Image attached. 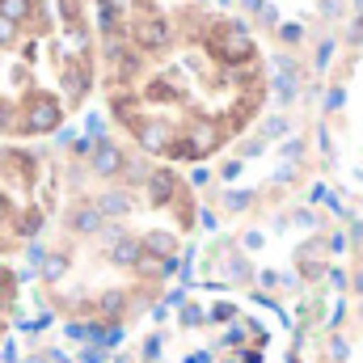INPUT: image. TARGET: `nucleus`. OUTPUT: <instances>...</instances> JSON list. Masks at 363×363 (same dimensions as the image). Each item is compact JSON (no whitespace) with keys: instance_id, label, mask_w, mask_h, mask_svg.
<instances>
[{"instance_id":"nucleus-19","label":"nucleus","mask_w":363,"mask_h":363,"mask_svg":"<svg viewBox=\"0 0 363 363\" xmlns=\"http://www.w3.org/2000/svg\"><path fill=\"white\" fill-rule=\"evenodd\" d=\"M26 363H47V359H43V355H34V359H26Z\"/></svg>"},{"instance_id":"nucleus-9","label":"nucleus","mask_w":363,"mask_h":363,"mask_svg":"<svg viewBox=\"0 0 363 363\" xmlns=\"http://www.w3.org/2000/svg\"><path fill=\"white\" fill-rule=\"evenodd\" d=\"M144 254H152V258H174V254H178V237L165 233V228H152V233L144 237Z\"/></svg>"},{"instance_id":"nucleus-14","label":"nucleus","mask_w":363,"mask_h":363,"mask_svg":"<svg viewBox=\"0 0 363 363\" xmlns=\"http://www.w3.org/2000/svg\"><path fill=\"white\" fill-rule=\"evenodd\" d=\"M97 304H101V313H106V317H118V313H123V304H127V296H123V291H106Z\"/></svg>"},{"instance_id":"nucleus-1","label":"nucleus","mask_w":363,"mask_h":363,"mask_svg":"<svg viewBox=\"0 0 363 363\" xmlns=\"http://www.w3.org/2000/svg\"><path fill=\"white\" fill-rule=\"evenodd\" d=\"M211 51H216V60H224V64H254V38L245 34V26H237V21H220L216 26V34H211Z\"/></svg>"},{"instance_id":"nucleus-18","label":"nucleus","mask_w":363,"mask_h":363,"mask_svg":"<svg viewBox=\"0 0 363 363\" xmlns=\"http://www.w3.org/2000/svg\"><path fill=\"white\" fill-rule=\"evenodd\" d=\"M9 211H13V207H9V199H4V194H0V220H4V216H9Z\"/></svg>"},{"instance_id":"nucleus-11","label":"nucleus","mask_w":363,"mask_h":363,"mask_svg":"<svg viewBox=\"0 0 363 363\" xmlns=\"http://www.w3.org/2000/svg\"><path fill=\"white\" fill-rule=\"evenodd\" d=\"M97 207H101V216H123V211L131 207V194L110 190V194H101V199H97Z\"/></svg>"},{"instance_id":"nucleus-10","label":"nucleus","mask_w":363,"mask_h":363,"mask_svg":"<svg viewBox=\"0 0 363 363\" xmlns=\"http://www.w3.org/2000/svg\"><path fill=\"white\" fill-rule=\"evenodd\" d=\"M101 220H106V216H101V207H97V203H85V207H77V211L68 216V224H72L77 233H85V237L101 228Z\"/></svg>"},{"instance_id":"nucleus-16","label":"nucleus","mask_w":363,"mask_h":363,"mask_svg":"<svg viewBox=\"0 0 363 363\" xmlns=\"http://www.w3.org/2000/svg\"><path fill=\"white\" fill-rule=\"evenodd\" d=\"M17 38V21H9V17H0V47H9Z\"/></svg>"},{"instance_id":"nucleus-5","label":"nucleus","mask_w":363,"mask_h":363,"mask_svg":"<svg viewBox=\"0 0 363 363\" xmlns=\"http://www.w3.org/2000/svg\"><path fill=\"white\" fill-rule=\"evenodd\" d=\"M135 43H140L144 51H165V47H169V21H165V17H144V21L135 26Z\"/></svg>"},{"instance_id":"nucleus-7","label":"nucleus","mask_w":363,"mask_h":363,"mask_svg":"<svg viewBox=\"0 0 363 363\" xmlns=\"http://www.w3.org/2000/svg\"><path fill=\"white\" fill-rule=\"evenodd\" d=\"M140 258H144V241L110 237V262H118V267H140Z\"/></svg>"},{"instance_id":"nucleus-13","label":"nucleus","mask_w":363,"mask_h":363,"mask_svg":"<svg viewBox=\"0 0 363 363\" xmlns=\"http://www.w3.org/2000/svg\"><path fill=\"white\" fill-rule=\"evenodd\" d=\"M43 228V211H21V220H17V237H34Z\"/></svg>"},{"instance_id":"nucleus-4","label":"nucleus","mask_w":363,"mask_h":363,"mask_svg":"<svg viewBox=\"0 0 363 363\" xmlns=\"http://www.w3.org/2000/svg\"><path fill=\"white\" fill-rule=\"evenodd\" d=\"M123 169H127L123 148L110 144V140H97V144H93V174H97V178H114V174H123Z\"/></svg>"},{"instance_id":"nucleus-3","label":"nucleus","mask_w":363,"mask_h":363,"mask_svg":"<svg viewBox=\"0 0 363 363\" xmlns=\"http://www.w3.org/2000/svg\"><path fill=\"white\" fill-rule=\"evenodd\" d=\"M135 140H140L144 152H169V144H174V135H169V127L161 118H140L135 123Z\"/></svg>"},{"instance_id":"nucleus-2","label":"nucleus","mask_w":363,"mask_h":363,"mask_svg":"<svg viewBox=\"0 0 363 363\" xmlns=\"http://www.w3.org/2000/svg\"><path fill=\"white\" fill-rule=\"evenodd\" d=\"M60 118H64V106H60L51 93H34V97L26 101L21 131H30V135H47V131H55V127H60Z\"/></svg>"},{"instance_id":"nucleus-17","label":"nucleus","mask_w":363,"mask_h":363,"mask_svg":"<svg viewBox=\"0 0 363 363\" xmlns=\"http://www.w3.org/2000/svg\"><path fill=\"white\" fill-rule=\"evenodd\" d=\"M101 4H110L114 13H131V4H135V0H101Z\"/></svg>"},{"instance_id":"nucleus-15","label":"nucleus","mask_w":363,"mask_h":363,"mask_svg":"<svg viewBox=\"0 0 363 363\" xmlns=\"http://www.w3.org/2000/svg\"><path fill=\"white\" fill-rule=\"evenodd\" d=\"M64 271H68V258H60V254H55V258H47L43 279H47V283H60V279H64Z\"/></svg>"},{"instance_id":"nucleus-12","label":"nucleus","mask_w":363,"mask_h":363,"mask_svg":"<svg viewBox=\"0 0 363 363\" xmlns=\"http://www.w3.org/2000/svg\"><path fill=\"white\" fill-rule=\"evenodd\" d=\"M30 13H34V0H0V17H9V21H30Z\"/></svg>"},{"instance_id":"nucleus-8","label":"nucleus","mask_w":363,"mask_h":363,"mask_svg":"<svg viewBox=\"0 0 363 363\" xmlns=\"http://www.w3.org/2000/svg\"><path fill=\"white\" fill-rule=\"evenodd\" d=\"M64 89H68V106H77L89 93V72L85 64H64Z\"/></svg>"},{"instance_id":"nucleus-6","label":"nucleus","mask_w":363,"mask_h":363,"mask_svg":"<svg viewBox=\"0 0 363 363\" xmlns=\"http://www.w3.org/2000/svg\"><path fill=\"white\" fill-rule=\"evenodd\" d=\"M174 194H178L174 169H152V174H148V199H152V207H165Z\"/></svg>"}]
</instances>
